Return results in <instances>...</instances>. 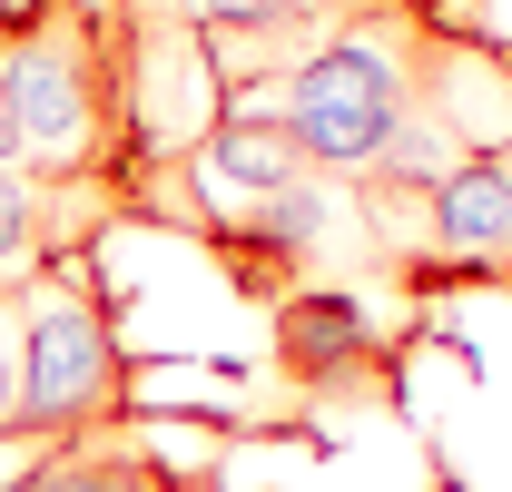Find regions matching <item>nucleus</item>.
<instances>
[{
	"label": "nucleus",
	"instance_id": "nucleus-1",
	"mask_svg": "<svg viewBox=\"0 0 512 492\" xmlns=\"http://www.w3.org/2000/svg\"><path fill=\"white\" fill-rule=\"evenodd\" d=\"M10 414L30 443H89V433H119L128 404V345L99 296H79L69 276H20L10 286Z\"/></svg>",
	"mask_w": 512,
	"mask_h": 492
},
{
	"label": "nucleus",
	"instance_id": "nucleus-2",
	"mask_svg": "<svg viewBox=\"0 0 512 492\" xmlns=\"http://www.w3.org/2000/svg\"><path fill=\"white\" fill-rule=\"evenodd\" d=\"M227 109H276L316 178H365L384 158V138H394V119L414 109V60L384 30H325L276 89L227 99Z\"/></svg>",
	"mask_w": 512,
	"mask_h": 492
},
{
	"label": "nucleus",
	"instance_id": "nucleus-3",
	"mask_svg": "<svg viewBox=\"0 0 512 492\" xmlns=\"http://www.w3.org/2000/svg\"><path fill=\"white\" fill-rule=\"evenodd\" d=\"M0 99H10L30 178H99V158L119 138V109H109V69H99L89 30H69V20L10 30L0 40Z\"/></svg>",
	"mask_w": 512,
	"mask_h": 492
},
{
	"label": "nucleus",
	"instance_id": "nucleus-4",
	"mask_svg": "<svg viewBox=\"0 0 512 492\" xmlns=\"http://www.w3.org/2000/svg\"><path fill=\"white\" fill-rule=\"evenodd\" d=\"M109 109H128V138L158 148V158H197V138L227 119V89H217V60H207V30L197 20H158L138 30L119 60V89Z\"/></svg>",
	"mask_w": 512,
	"mask_h": 492
},
{
	"label": "nucleus",
	"instance_id": "nucleus-5",
	"mask_svg": "<svg viewBox=\"0 0 512 492\" xmlns=\"http://www.w3.org/2000/svg\"><path fill=\"white\" fill-rule=\"evenodd\" d=\"M375 355H384V335L345 286H296L276 306V374L306 384V394H355L375 374Z\"/></svg>",
	"mask_w": 512,
	"mask_h": 492
},
{
	"label": "nucleus",
	"instance_id": "nucleus-6",
	"mask_svg": "<svg viewBox=\"0 0 512 492\" xmlns=\"http://www.w3.org/2000/svg\"><path fill=\"white\" fill-rule=\"evenodd\" d=\"M424 256H463V266L512 276V148L463 158V168L424 197Z\"/></svg>",
	"mask_w": 512,
	"mask_h": 492
},
{
	"label": "nucleus",
	"instance_id": "nucleus-7",
	"mask_svg": "<svg viewBox=\"0 0 512 492\" xmlns=\"http://www.w3.org/2000/svg\"><path fill=\"white\" fill-rule=\"evenodd\" d=\"M10 492H178V473L148 463V453L119 443V433H89V443H40Z\"/></svg>",
	"mask_w": 512,
	"mask_h": 492
},
{
	"label": "nucleus",
	"instance_id": "nucleus-8",
	"mask_svg": "<svg viewBox=\"0 0 512 492\" xmlns=\"http://www.w3.org/2000/svg\"><path fill=\"white\" fill-rule=\"evenodd\" d=\"M40 256V178L30 168H0V276L20 286Z\"/></svg>",
	"mask_w": 512,
	"mask_h": 492
},
{
	"label": "nucleus",
	"instance_id": "nucleus-9",
	"mask_svg": "<svg viewBox=\"0 0 512 492\" xmlns=\"http://www.w3.org/2000/svg\"><path fill=\"white\" fill-rule=\"evenodd\" d=\"M188 20H207V30H286V20H316V0H188Z\"/></svg>",
	"mask_w": 512,
	"mask_h": 492
},
{
	"label": "nucleus",
	"instance_id": "nucleus-10",
	"mask_svg": "<svg viewBox=\"0 0 512 492\" xmlns=\"http://www.w3.org/2000/svg\"><path fill=\"white\" fill-rule=\"evenodd\" d=\"M30 453H40V443H0V492L20 483V463H30Z\"/></svg>",
	"mask_w": 512,
	"mask_h": 492
},
{
	"label": "nucleus",
	"instance_id": "nucleus-11",
	"mask_svg": "<svg viewBox=\"0 0 512 492\" xmlns=\"http://www.w3.org/2000/svg\"><path fill=\"white\" fill-rule=\"evenodd\" d=\"M404 10H434V0H404Z\"/></svg>",
	"mask_w": 512,
	"mask_h": 492
},
{
	"label": "nucleus",
	"instance_id": "nucleus-12",
	"mask_svg": "<svg viewBox=\"0 0 512 492\" xmlns=\"http://www.w3.org/2000/svg\"><path fill=\"white\" fill-rule=\"evenodd\" d=\"M178 492H197V483H178Z\"/></svg>",
	"mask_w": 512,
	"mask_h": 492
}]
</instances>
